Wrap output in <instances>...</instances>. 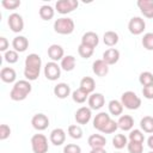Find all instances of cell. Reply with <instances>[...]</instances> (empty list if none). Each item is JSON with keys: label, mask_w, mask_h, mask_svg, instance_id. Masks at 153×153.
<instances>
[{"label": "cell", "mask_w": 153, "mask_h": 153, "mask_svg": "<svg viewBox=\"0 0 153 153\" xmlns=\"http://www.w3.org/2000/svg\"><path fill=\"white\" fill-rule=\"evenodd\" d=\"M31 90H32V86L29 80L16 81L10 92V98L14 102H22L30 94Z\"/></svg>", "instance_id": "cell-1"}, {"label": "cell", "mask_w": 153, "mask_h": 153, "mask_svg": "<svg viewBox=\"0 0 153 153\" xmlns=\"http://www.w3.org/2000/svg\"><path fill=\"white\" fill-rule=\"evenodd\" d=\"M74 20L68 17H62L54 22V30L60 35H71L74 31Z\"/></svg>", "instance_id": "cell-2"}, {"label": "cell", "mask_w": 153, "mask_h": 153, "mask_svg": "<svg viewBox=\"0 0 153 153\" xmlns=\"http://www.w3.org/2000/svg\"><path fill=\"white\" fill-rule=\"evenodd\" d=\"M121 103L128 110H137L141 106V98L133 91H126L121 96Z\"/></svg>", "instance_id": "cell-3"}, {"label": "cell", "mask_w": 153, "mask_h": 153, "mask_svg": "<svg viewBox=\"0 0 153 153\" xmlns=\"http://www.w3.org/2000/svg\"><path fill=\"white\" fill-rule=\"evenodd\" d=\"M31 148L33 153H47L49 149L48 139L43 134H35L31 137Z\"/></svg>", "instance_id": "cell-4"}, {"label": "cell", "mask_w": 153, "mask_h": 153, "mask_svg": "<svg viewBox=\"0 0 153 153\" xmlns=\"http://www.w3.org/2000/svg\"><path fill=\"white\" fill-rule=\"evenodd\" d=\"M44 76L50 81H55L61 76V67L57 65V62L50 61V62L45 63V66H44Z\"/></svg>", "instance_id": "cell-5"}, {"label": "cell", "mask_w": 153, "mask_h": 153, "mask_svg": "<svg viewBox=\"0 0 153 153\" xmlns=\"http://www.w3.org/2000/svg\"><path fill=\"white\" fill-rule=\"evenodd\" d=\"M79 6L78 0H59L55 4V8L60 14H67L76 10Z\"/></svg>", "instance_id": "cell-6"}, {"label": "cell", "mask_w": 153, "mask_h": 153, "mask_svg": "<svg viewBox=\"0 0 153 153\" xmlns=\"http://www.w3.org/2000/svg\"><path fill=\"white\" fill-rule=\"evenodd\" d=\"M146 29V23L141 17H133L128 23V30L131 35H141Z\"/></svg>", "instance_id": "cell-7"}, {"label": "cell", "mask_w": 153, "mask_h": 153, "mask_svg": "<svg viewBox=\"0 0 153 153\" xmlns=\"http://www.w3.org/2000/svg\"><path fill=\"white\" fill-rule=\"evenodd\" d=\"M31 124H32V127L36 130L42 131V130H45L48 128V126H49V118H48L47 115L39 112V114H36V115L32 116Z\"/></svg>", "instance_id": "cell-8"}, {"label": "cell", "mask_w": 153, "mask_h": 153, "mask_svg": "<svg viewBox=\"0 0 153 153\" xmlns=\"http://www.w3.org/2000/svg\"><path fill=\"white\" fill-rule=\"evenodd\" d=\"M8 26L13 32H20L24 29V20L19 13H11L8 16Z\"/></svg>", "instance_id": "cell-9"}, {"label": "cell", "mask_w": 153, "mask_h": 153, "mask_svg": "<svg viewBox=\"0 0 153 153\" xmlns=\"http://www.w3.org/2000/svg\"><path fill=\"white\" fill-rule=\"evenodd\" d=\"M87 103H88V108L91 110H99L104 106L105 104V98L102 93L99 92H93L88 96V99H87Z\"/></svg>", "instance_id": "cell-10"}, {"label": "cell", "mask_w": 153, "mask_h": 153, "mask_svg": "<svg viewBox=\"0 0 153 153\" xmlns=\"http://www.w3.org/2000/svg\"><path fill=\"white\" fill-rule=\"evenodd\" d=\"M75 121L78 124H87L92 117L91 109L87 106H81L75 111Z\"/></svg>", "instance_id": "cell-11"}, {"label": "cell", "mask_w": 153, "mask_h": 153, "mask_svg": "<svg viewBox=\"0 0 153 153\" xmlns=\"http://www.w3.org/2000/svg\"><path fill=\"white\" fill-rule=\"evenodd\" d=\"M110 120H111L110 115H109L108 112L102 111V112L97 114V115H96V117L93 118V128H94V129H97V130H99V131L102 133V131H103V129L105 128V126L110 122Z\"/></svg>", "instance_id": "cell-12"}, {"label": "cell", "mask_w": 153, "mask_h": 153, "mask_svg": "<svg viewBox=\"0 0 153 153\" xmlns=\"http://www.w3.org/2000/svg\"><path fill=\"white\" fill-rule=\"evenodd\" d=\"M49 140L50 142L54 145V146H61L65 143L66 141V133L62 128H55L51 130L50 133V136H49Z\"/></svg>", "instance_id": "cell-13"}, {"label": "cell", "mask_w": 153, "mask_h": 153, "mask_svg": "<svg viewBox=\"0 0 153 153\" xmlns=\"http://www.w3.org/2000/svg\"><path fill=\"white\" fill-rule=\"evenodd\" d=\"M98 43H99V37L93 31H87L81 37V44L87 45V47H90L92 49H94L98 45Z\"/></svg>", "instance_id": "cell-14"}, {"label": "cell", "mask_w": 153, "mask_h": 153, "mask_svg": "<svg viewBox=\"0 0 153 153\" xmlns=\"http://www.w3.org/2000/svg\"><path fill=\"white\" fill-rule=\"evenodd\" d=\"M143 17L152 19L153 18V0H139L136 2Z\"/></svg>", "instance_id": "cell-15"}, {"label": "cell", "mask_w": 153, "mask_h": 153, "mask_svg": "<svg viewBox=\"0 0 153 153\" xmlns=\"http://www.w3.org/2000/svg\"><path fill=\"white\" fill-rule=\"evenodd\" d=\"M118 60H120V51L115 48H109L103 53V61L109 66L117 63Z\"/></svg>", "instance_id": "cell-16"}, {"label": "cell", "mask_w": 153, "mask_h": 153, "mask_svg": "<svg viewBox=\"0 0 153 153\" xmlns=\"http://www.w3.org/2000/svg\"><path fill=\"white\" fill-rule=\"evenodd\" d=\"M48 56L51 59V61H61L65 57V50L59 44H51L48 48Z\"/></svg>", "instance_id": "cell-17"}, {"label": "cell", "mask_w": 153, "mask_h": 153, "mask_svg": "<svg viewBox=\"0 0 153 153\" xmlns=\"http://www.w3.org/2000/svg\"><path fill=\"white\" fill-rule=\"evenodd\" d=\"M92 71L97 76H105L109 73V65H106L103 59L96 60L92 63Z\"/></svg>", "instance_id": "cell-18"}, {"label": "cell", "mask_w": 153, "mask_h": 153, "mask_svg": "<svg viewBox=\"0 0 153 153\" xmlns=\"http://www.w3.org/2000/svg\"><path fill=\"white\" fill-rule=\"evenodd\" d=\"M87 143L91 148H104L106 145V139L102 134H92L88 136Z\"/></svg>", "instance_id": "cell-19"}, {"label": "cell", "mask_w": 153, "mask_h": 153, "mask_svg": "<svg viewBox=\"0 0 153 153\" xmlns=\"http://www.w3.org/2000/svg\"><path fill=\"white\" fill-rule=\"evenodd\" d=\"M12 47L17 53H24L29 48V41L24 36H16L12 41Z\"/></svg>", "instance_id": "cell-20"}, {"label": "cell", "mask_w": 153, "mask_h": 153, "mask_svg": "<svg viewBox=\"0 0 153 153\" xmlns=\"http://www.w3.org/2000/svg\"><path fill=\"white\" fill-rule=\"evenodd\" d=\"M54 94L60 98V99H65L71 94V87L66 82H59L57 85L54 86Z\"/></svg>", "instance_id": "cell-21"}, {"label": "cell", "mask_w": 153, "mask_h": 153, "mask_svg": "<svg viewBox=\"0 0 153 153\" xmlns=\"http://www.w3.org/2000/svg\"><path fill=\"white\" fill-rule=\"evenodd\" d=\"M25 67H27V68H35V69H39L41 71L42 60H41L39 55H37L35 53L29 54L25 57Z\"/></svg>", "instance_id": "cell-22"}, {"label": "cell", "mask_w": 153, "mask_h": 153, "mask_svg": "<svg viewBox=\"0 0 153 153\" xmlns=\"http://www.w3.org/2000/svg\"><path fill=\"white\" fill-rule=\"evenodd\" d=\"M0 78H1V80H2L4 82H6V84H12V82H14L16 79H17V73H16V71H14L13 68H11V67H4V68L1 69V72H0Z\"/></svg>", "instance_id": "cell-23"}, {"label": "cell", "mask_w": 153, "mask_h": 153, "mask_svg": "<svg viewBox=\"0 0 153 153\" xmlns=\"http://www.w3.org/2000/svg\"><path fill=\"white\" fill-rule=\"evenodd\" d=\"M117 124H118V128L124 131L131 130L134 127V118L130 115H121L117 121Z\"/></svg>", "instance_id": "cell-24"}, {"label": "cell", "mask_w": 153, "mask_h": 153, "mask_svg": "<svg viewBox=\"0 0 153 153\" xmlns=\"http://www.w3.org/2000/svg\"><path fill=\"white\" fill-rule=\"evenodd\" d=\"M81 90H84L85 92H87L88 94L90 93H93L94 88H96V81L91 76H84L81 80H80V86H79Z\"/></svg>", "instance_id": "cell-25"}, {"label": "cell", "mask_w": 153, "mask_h": 153, "mask_svg": "<svg viewBox=\"0 0 153 153\" xmlns=\"http://www.w3.org/2000/svg\"><path fill=\"white\" fill-rule=\"evenodd\" d=\"M123 108H124V106L122 105V103H121L120 100H117V99H112V100H110L109 104H108L109 112H110L111 115H114V116H121L122 112H123Z\"/></svg>", "instance_id": "cell-26"}, {"label": "cell", "mask_w": 153, "mask_h": 153, "mask_svg": "<svg viewBox=\"0 0 153 153\" xmlns=\"http://www.w3.org/2000/svg\"><path fill=\"white\" fill-rule=\"evenodd\" d=\"M118 39H120V37H118L117 32H115V31H106L103 36V42L108 47H115L118 43Z\"/></svg>", "instance_id": "cell-27"}, {"label": "cell", "mask_w": 153, "mask_h": 153, "mask_svg": "<svg viewBox=\"0 0 153 153\" xmlns=\"http://www.w3.org/2000/svg\"><path fill=\"white\" fill-rule=\"evenodd\" d=\"M60 67H61V69H63V71H66V72L73 71L74 67H75V57H74L73 55H66V56L61 60Z\"/></svg>", "instance_id": "cell-28"}, {"label": "cell", "mask_w": 153, "mask_h": 153, "mask_svg": "<svg viewBox=\"0 0 153 153\" xmlns=\"http://www.w3.org/2000/svg\"><path fill=\"white\" fill-rule=\"evenodd\" d=\"M38 13H39V17L43 20H50L55 14V10L50 5H43V6L39 7Z\"/></svg>", "instance_id": "cell-29"}, {"label": "cell", "mask_w": 153, "mask_h": 153, "mask_svg": "<svg viewBox=\"0 0 153 153\" xmlns=\"http://www.w3.org/2000/svg\"><path fill=\"white\" fill-rule=\"evenodd\" d=\"M88 96H90V94H88L87 92H85L84 90H81L80 87L76 88V90H74V91L72 92V98H73V100H74L75 103H78V104L85 103L86 99H88Z\"/></svg>", "instance_id": "cell-30"}, {"label": "cell", "mask_w": 153, "mask_h": 153, "mask_svg": "<svg viewBox=\"0 0 153 153\" xmlns=\"http://www.w3.org/2000/svg\"><path fill=\"white\" fill-rule=\"evenodd\" d=\"M141 129L147 134H153V117L152 116H145L140 121Z\"/></svg>", "instance_id": "cell-31"}, {"label": "cell", "mask_w": 153, "mask_h": 153, "mask_svg": "<svg viewBox=\"0 0 153 153\" xmlns=\"http://www.w3.org/2000/svg\"><path fill=\"white\" fill-rule=\"evenodd\" d=\"M128 145V139L124 134H116L112 139V146L116 149H122Z\"/></svg>", "instance_id": "cell-32"}, {"label": "cell", "mask_w": 153, "mask_h": 153, "mask_svg": "<svg viewBox=\"0 0 153 153\" xmlns=\"http://www.w3.org/2000/svg\"><path fill=\"white\" fill-rule=\"evenodd\" d=\"M68 134H69V136L72 139L79 140V139L82 137V134L84 133H82V129H81L80 126H78V124H71L68 127Z\"/></svg>", "instance_id": "cell-33"}, {"label": "cell", "mask_w": 153, "mask_h": 153, "mask_svg": "<svg viewBox=\"0 0 153 153\" xmlns=\"http://www.w3.org/2000/svg\"><path fill=\"white\" fill-rule=\"evenodd\" d=\"M128 137H129V141H135L140 143H143L145 141V135L140 129H131Z\"/></svg>", "instance_id": "cell-34"}, {"label": "cell", "mask_w": 153, "mask_h": 153, "mask_svg": "<svg viewBox=\"0 0 153 153\" xmlns=\"http://www.w3.org/2000/svg\"><path fill=\"white\" fill-rule=\"evenodd\" d=\"M139 81L143 87L151 86V85H153V74L151 72H142L139 76Z\"/></svg>", "instance_id": "cell-35"}, {"label": "cell", "mask_w": 153, "mask_h": 153, "mask_svg": "<svg viewBox=\"0 0 153 153\" xmlns=\"http://www.w3.org/2000/svg\"><path fill=\"white\" fill-rule=\"evenodd\" d=\"M39 69H35V68H27L25 67L24 68V76L26 80L29 81H33V80H37L38 76H39Z\"/></svg>", "instance_id": "cell-36"}, {"label": "cell", "mask_w": 153, "mask_h": 153, "mask_svg": "<svg viewBox=\"0 0 153 153\" xmlns=\"http://www.w3.org/2000/svg\"><path fill=\"white\" fill-rule=\"evenodd\" d=\"M141 43L146 50H153V32H146L141 39Z\"/></svg>", "instance_id": "cell-37"}, {"label": "cell", "mask_w": 153, "mask_h": 153, "mask_svg": "<svg viewBox=\"0 0 153 153\" xmlns=\"http://www.w3.org/2000/svg\"><path fill=\"white\" fill-rule=\"evenodd\" d=\"M93 50L94 49H92V48H90V47H87V45H84V44H79V47H78V53H79V55L82 57V59H90L92 55H93Z\"/></svg>", "instance_id": "cell-38"}, {"label": "cell", "mask_w": 153, "mask_h": 153, "mask_svg": "<svg viewBox=\"0 0 153 153\" xmlns=\"http://www.w3.org/2000/svg\"><path fill=\"white\" fill-rule=\"evenodd\" d=\"M127 148L129 153H142L143 152V145L140 142H135V141H128Z\"/></svg>", "instance_id": "cell-39"}, {"label": "cell", "mask_w": 153, "mask_h": 153, "mask_svg": "<svg viewBox=\"0 0 153 153\" xmlns=\"http://www.w3.org/2000/svg\"><path fill=\"white\" fill-rule=\"evenodd\" d=\"M4 59H5V61H6L7 63L12 65V63H16V62L18 61L19 55H18V53H17L16 50H13V49H12V50H7V51L5 53Z\"/></svg>", "instance_id": "cell-40"}, {"label": "cell", "mask_w": 153, "mask_h": 153, "mask_svg": "<svg viewBox=\"0 0 153 153\" xmlns=\"http://www.w3.org/2000/svg\"><path fill=\"white\" fill-rule=\"evenodd\" d=\"M118 129V124H117V122L115 121V120H110V122L105 126V128L103 129V134H112V133H115L116 130Z\"/></svg>", "instance_id": "cell-41"}, {"label": "cell", "mask_w": 153, "mask_h": 153, "mask_svg": "<svg viewBox=\"0 0 153 153\" xmlns=\"http://www.w3.org/2000/svg\"><path fill=\"white\" fill-rule=\"evenodd\" d=\"M1 5L6 10H16L20 6V1L19 0H2Z\"/></svg>", "instance_id": "cell-42"}, {"label": "cell", "mask_w": 153, "mask_h": 153, "mask_svg": "<svg viewBox=\"0 0 153 153\" xmlns=\"http://www.w3.org/2000/svg\"><path fill=\"white\" fill-rule=\"evenodd\" d=\"M63 153H81V147L75 143H67L63 147Z\"/></svg>", "instance_id": "cell-43"}, {"label": "cell", "mask_w": 153, "mask_h": 153, "mask_svg": "<svg viewBox=\"0 0 153 153\" xmlns=\"http://www.w3.org/2000/svg\"><path fill=\"white\" fill-rule=\"evenodd\" d=\"M11 135V128L7 124L0 126V140H6Z\"/></svg>", "instance_id": "cell-44"}, {"label": "cell", "mask_w": 153, "mask_h": 153, "mask_svg": "<svg viewBox=\"0 0 153 153\" xmlns=\"http://www.w3.org/2000/svg\"><path fill=\"white\" fill-rule=\"evenodd\" d=\"M142 94L146 99H153V85L151 86H145L142 88Z\"/></svg>", "instance_id": "cell-45"}, {"label": "cell", "mask_w": 153, "mask_h": 153, "mask_svg": "<svg viewBox=\"0 0 153 153\" xmlns=\"http://www.w3.org/2000/svg\"><path fill=\"white\" fill-rule=\"evenodd\" d=\"M8 45H10V43H8V41H7V38L6 37H0V50L1 51H7V48H8Z\"/></svg>", "instance_id": "cell-46"}, {"label": "cell", "mask_w": 153, "mask_h": 153, "mask_svg": "<svg viewBox=\"0 0 153 153\" xmlns=\"http://www.w3.org/2000/svg\"><path fill=\"white\" fill-rule=\"evenodd\" d=\"M90 153H106L104 148H91Z\"/></svg>", "instance_id": "cell-47"}, {"label": "cell", "mask_w": 153, "mask_h": 153, "mask_svg": "<svg viewBox=\"0 0 153 153\" xmlns=\"http://www.w3.org/2000/svg\"><path fill=\"white\" fill-rule=\"evenodd\" d=\"M147 145H148V147L153 151V135H151V136L147 139Z\"/></svg>", "instance_id": "cell-48"}, {"label": "cell", "mask_w": 153, "mask_h": 153, "mask_svg": "<svg viewBox=\"0 0 153 153\" xmlns=\"http://www.w3.org/2000/svg\"><path fill=\"white\" fill-rule=\"evenodd\" d=\"M148 153H153V151H151V152H148Z\"/></svg>", "instance_id": "cell-49"}, {"label": "cell", "mask_w": 153, "mask_h": 153, "mask_svg": "<svg viewBox=\"0 0 153 153\" xmlns=\"http://www.w3.org/2000/svg\"><path fill=\"white\" fill-rule=\"evenodd\" d=\"M115 153H120V152H115Z\"/></svg>", "instance_id": "cell-50"}]
</instances>
